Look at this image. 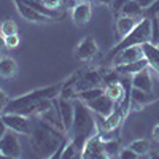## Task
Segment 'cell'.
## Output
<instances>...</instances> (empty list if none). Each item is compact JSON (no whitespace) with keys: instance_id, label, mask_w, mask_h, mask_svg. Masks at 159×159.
Segmentation results:
<instances>
[{"instance_id":"6da1fadb","label":"cell","mask_w":159,"mask_h":159,"mask_svg":"<svg viewBox=\"0 0 159 159\" xmlns=\"http://www.w3.org/2000/svg\"><path fill=\"white\" fill-rule=\"evenodd\" d=\"M64 134V130L48 124L42 118H37L32 132L29 134L30 145L34 151L42 157H61L65 143L69 142Z\"/></svg>"},{"instance_id":"7a4b0ae2","label":"cell","mask_w":159,"mask_h":159,"mask_svg":"<svg viewBox=\"0 0 159 159\" xmlns=\"http://www.w3.org/2000/svg\"><path fill=\"white\" fill-rule=\"evenodd\" d=\"M75 102V115H73V123L70 129V140L76 145L80 150H83L86 142L97 135V121L96 116L89 110V107L80 99H73Z\"/></svg>"},{"instance_id":"3957f363","label":"cell","mask_w":159,"mask_h":159,"mask_svg":"<svg viewBox=\"0 0 159 159\" xmlns=\"http://www.w3.org/2000/svg\"><path fill=\"white\" fill-rule=\"evenodd\" d=\"M62 86H64V81H59V83L40 88V89H35V91H30V92H25V94H22L19 97L11 99L5 113H22L25 108H29V107H32V105L42 102V100L57 99L62 92Z\"/></svg>"},{"instance_id":"277c9868","label":"cell","mask_w":159,"mask_h":159,"mask_svg":"<svg viewBox=\"0 0 159 159\" xmlns=\"http://www.w3.org/2000/svg\"><path fill=\"white\" fill-rule=\"evenodd\" d=\"M150 37H151V19L148 16H143L140 19V22L134 27V30H130L126 37H123L121 40H118V43L115 45V48L110 51V57H113L116 52H119L124 48L129 46H139L150 42Z\"/></svg>"},{"instance_id":"5b68a950","label":"cell","mask_w":159,"mask_h":159,"mask_svg":"<svg viewBox=\"0 0 159 159\" xmlns=\"http://www.w3.org/2000/svg\"><path fill=\"white\" fill-rule=\"evenodd\" d=\"M2 118H3L7 127L11 129V130H15L16 134L29 135L30 132H32L34 121L30 119V116H27V115H21V113H3Z\"/></svg>"},{"instance_id":"8992f818","label":"cell","mask_w":159,"mask_h":159,"mask_svg":"<svg viewBox=\"0 0 159 159\" xmlns=\"http://www.w3.org/2000/svg\"><path fill=\"white\" fill-rule=\"evenodd\" d=\"M99 56V45L92 37H84L75 48V59L88 62Z\"/></svg>"},{"instance_id":"52a82bcc","label":"cell","mask_w":159,"mask_h":159,"mask_svg":"<svg viewBox=\"0 0 159 159\" xmlns=\"http://www.w3.org/2000/svg\"><path fill=\"white\" fill-rule=\"evenodd\" d=\"M0 154L11 159H16L21 156V143L16 137L15 130L8 129L7 134L0 139Z\"/></svg>"},{"instance_id":"ba28073f","label":"cell","mask_w":159,"mask_h":159,"mask_svg":"<svg viewBox=\"0 0 159 159\" xmlns=\"http://www.w3.org/2000/svg\"><path fill=\"white\" fill-rule=\"evenodd\" d=\"M97 86H103V80H102V73L99 70H86L81 72L75 83V94L78 96L81 91L89 89V88H97ZM105 88V86H103Z\"/></svg>"},{"instance_id":"9c48e42d","label":"cell","mask_w":159,"mask_h":159,"mask_svg":"<svg viewBox=\"0 0 159 159\" xmlns=\"http://www.w3.org/2000/svg\"><path fill=\"white\" fill-rule=\"evenodd\" d=\"M86 105H88L89 110L94 113V115L102 116V118H107V116L111 115V111L115 110L116 102L111 100L107 94H102L100 97H97V99H94V100L86 102Z\"/></svg>"},{"instance_id":"30bf717a","label":"cell","mask_w":159,"mask_h":159,"mask_svg":"<svg viewBox=\"0 0 159 159\" xmlns=\"http://www.w3.org/2000/svg\"><path fill=\"white\" fill-rule=\"evenodd\" d=\"M142 57H145L143 56V49H142V45H139V46L124 48L119 52H116V54L111 57V62H113V67H118V65L134 62V61H139Z\"/></svg>"},{"instance_id":"8fae6325","label":"cell","mask_w":159,"mask_h":159,"mask_svg":"<svg viewBox=\"0 0 159 159\" xmlns=\"http://www.w3.org/2000/svg\"><path fill=\"white\" fill-rule=\"evenodd\" d=\"M57 103H59V110H61L62 123H64V130H65V134H69L70 129H72V123H73L75 102H73V99L59 96V97H57Z\"/></svg>"},{"instance_id":"7c38bea8","label":"cell","mask_w":159,"mask_h":159,"mask_svg":"<svg viewBox=\"0 0 159 159\" xmlns=\"http://www.w3.org/2000/svg\"><path fill=\"white\" fill-rule=\"evenodd\" d=\"M91 16H92V7L89 2L78 0L72 7V19L76 25H86L91 21Z\"/></svg>"},{"instance_id":"4fadbf2b","label":"cell","mask_w":159,"mask_h":159,"mask_svg":"<svg viewBox=\"0 0 159 159\" xmlns=\"http://www.w3.org/2000/svg\"><path fill=\"white\" fill-rule=\"evenodd\" d=\"M15 5L19 11V15L29 22H37V24H42V22H48L51 21L49 18H46L45 15H42V13H38L35 8H32L30 5H27L24 2V0H15Z\"/></svg>"},{"instance_id":"5bb4252c","label":"cell","mask_w":159,"mask_h":159,"mask_svg":"<svg viewBox=\"0 0 159 159\" xmlns=\"http://www.w3.org/2000/svg\"><path fill=\"white\" fill-rule=\"evenodd\" d=\"M81 157H86V159H94V157H107V154H105L103 151V142L100 140L99 134L91 137L86 145L83 147L81 150Z\"/></svg>"},{"instance_id":"9a60e30c","label":"cell","mask_w":159,"mask_h":159,"mask_svg":"<svg viewBox=\"0 0 159 159\" xmlns=\"http://www.w3.org/2000/svg\"><path fill=\"white\" fill-rule=\"evenodd\" d=\"M37 118H42L43 121H46L48 124H51V126H54V127L64 130V123H62V116H61V110H59L57 99L52 100L49 107H48L42 115H38ZM64 132H65V130H64Z\"/></svg>"},{"instance_id":"2e32d148","label":"cell","mask_w":159,"mask_h":159,"mask_svg":"<svg viewBox=\"0 0 159 159\" xmlns=\"http://www.w3.org/2000/svg\"><path fill=\"white\" fill-rule=\"evenodd\" d=\"M142 18L139 16H129V15H119L116 19V34L121 40L123 37H126L130 30H134V27L140 22Z\"/></svg>"},{"instance_id":"e0dca14e","label":"cell","mask_w":159,"mask_h":159,"mask_svg":"<svg viewBox=\"0 0 159 159\" xmlns=\"http://www.w3.org/2000/svg\"><path fill=\"white\" fill-rule=\"evenodd\" d=\"M105 94H107L111 100H115L116 103H121L126 99H130V92L126 91L124 84L121 81H115L105 86Z\"/></svg>"},{"instance_id":"ac0fdd59","label":"cell","mask_w":159,"mask_h":159,"mask_svg":"<svg viewBox=\"0 0 159 159\" xmlns=\"http://www.w3.org/2000/svg\"><path fill=\"white\" fill-rule=\"evenodd\" d=\"M156 100H157V97L153 94V92H147V91H142V89H137V88L130 89V103H132V107L135 105L137 108H142L143 105H150Z\"/></svg>"},{"instance_id":"d6986e66","label":"cell","mask_w":159,"mask_h":159,"mask_svg":"<svg viewBox=\"0 0 159 159\" xmlns=\"http://www.w3.org/2000/svg\"><path fill=\"white\" fill-rule=\"evenodd\" d=\"M148 65H150V64H148L147 57H142V59L134 61V62L118 65V67H115V70H116L119 75H124V76H134L135 73L142 72L145 67H148Z\"/></svg>"},{"instance_id":"ffe728a7","label":"cell","mask_w":159,"mask_h":159,"mask_svg":"<svg viewBox=\"0 0 159 159\" xmlns=\"http://www.w3.org/2000/svg\"><path fill=\"white\" fill-rule=\"evenodd\" d=\"M18 73V64L11 56H2L0 57V78L11 80Z\"/></svg>"},{"instance_id":"44dd1931","label":"cell","mask_w":159,"mask_h":159,"mask_svg":"<svg viewBox=\"0 0 159 159\" xmlns=\"http://www.w3.org/2000/svg\"><path fill=\"white\" fill-rule=\"evenodd\" d=\"M142 49H143V56L147 57L148 64L159 72V46L153 45L151 42H147L142 45Z\"/></svg>"},{"instance_id":"7402d4cb","label":"cell","mask_w":159,"mask_h":159,"mask_svg":"<svg viewBox=\"0 0 159 159\" xmlns=\"http://www.w3.org/2000/svg\"><path fill=\"white\" fill-rule=\"evenodd\" d=\"M102 94H105V88H103V86H97V88H89V89L81 91V92L76 96V99L83 100V102L86 103V102H89V100H94V99L100 97Z\"/></svg>"},{"instance_id":"603a6c76","label":"cell","mask_w":159,"mask_h":159,"mask_svg":"<svg viewBox=\"0 0 159 159\" xmlns=\"http://www.w3.org/2000/svg\"><path fill=\"white\" fill-rule=\"evenodd\" d=\"M145 10L135 2V0H129V2L123 7V10L119 11V15H129V16H139V18H143L145 15Z\"/></svg>"},{"instance_id":"cb8c5ba5","label":"cell","mask_w":159,"mask_h":159,"mask_svg":"<svg viewBox=\"0 0 159 159\" xmlns=\"http://www.w3.org/2000/svg\"><path fill=\"white\" fill-rule=\"evenodd\" d=\"M129 148L132 151H135L139 156H145V154H148L151 151V145L147 139H137L129 145Z\"/></svg>"},{"instance_id":"d4e9b609","label":"cell","mask_w":159,"mask_h":159,"mask_svg":"<svg viewBox=\"0 0 159 159\" xmlns=\"http://www.w3.org/2000/svg\"><path fill=\"white\" fill-rule=\"evenodd\" d=\"M103 151L107 157H119V151H121V145L116 139H110L103 142Z\"/></svg>"},{"instance_id":"484cf974","label":"cell","mask_w":159,"mask_h":159,"mask_svg":"<svg viewBox=\"0 0 159 159\" xmlns=\"http://www.w3.org/2000/svg\"><path fill=\"white\" fill-rule=\"evenodd\" d=\"M73 157H81V150L72 140H69L61 153V159H73Z\"/></svg>"},{"instance_id":"4316f807","label":"cell","mask_w":159,"mask_h":159,"mask_svg":"<svg viewBox=\"0 0 159 159\" xmlns=\"http://www.w3.org/2000/svg\"><path fill=\"white\" fill-rule=\"evenodd\" d=\"M0 32H2L5 37L7 35H13V34H18V24L13 19H7V21L2 22V25H0Z\"/></svg>"},{"instance_id":"83f0119b","label":"cell","mask_w":159,"mask_h":159,"mask_svg":"<svg viewBox=\"0 0 159 159\" xmlns=\"http://www.w3.org/2000/svg\"><path fill=\"white\" fill-rule=\"evenodd\" d=\"M151 19V37H150V42L153 45L159 46V16H153Z\"/></svg>"},{"instance_id":"f1b7e54d","label":"cell","mask_w":159,"mask_h":159,"mask_svg":"<svg viewBox=\"0 0 159 159\" xmlns=\"http://www.w3.org/2000/svg\"><path fill=\"white\" fill-rule=\"evenodd\" d=\"M5 43L8 49H15L19 46V35L18 34H13V35H7L5 37Z\"/></svg>"},{"instance_id":"f546056e","label":"cell","mask_w":159,"mask_h":159,"mask_svg":"<svg viewBox=\"0 0 159 159\" xmlns=\"http://www.w3.org/2000/svg\"><path fill=\"white\" fill-rule=\"evenodd\" d=\"M10 97H8V94L7 92L0 88V115H3L5 113V110H7V107H8V103H10Z\"/></svg>"},{"instance_id":"4dcf8cb0","label":"cell","mask_w":159,"mask_h":159,"mask_svg":"<svg viewBox=\"0 0 159 159\" xmlns=\"http://www.w3.org/2000/svg\"><path fill=\"white\" fill-rule=\"evenodd\" d=\"M145 16H148V18L159 16V0H154L153 5H151V7H148L147 10H145Z\"/></svg>"},{"instance_id":"1f68e13d","label":"cell","mask_w":159,"mask_h":159,"mask_svg":"<svg viewBox=\"0 0 159 159\" xmlns=\"http://www.w3.org/2000/svg\"><path fill=\"white\" fill-rule=\"evenodd\" d=\"M119 157L121 159H135V157H139V154L127 147V148H121V151H119Z\"/></svg>"},{"instance_id":"d6a6232c","label":"cell","mask_w":159,"mask_h":159,"mask_svg":"<svg viewBox=\"0 0 159 159\" xmlns=\"http://www.w3.org/2000/svg\"><path fill=\"white\" fill-rule=\"evenodd\" d=\"M45 7L51 8V10H61L62 8V2L61 0H40Z\"/></svg>"},{"instance_id":"836d02e7","label":"cell","mask_w":159,"mask_h":159,"mask_svg":"<svg viewBox=\"0 0 159 159\" xmlns=\"http://www.w3.org/2000/svg\"><path fill=\"white\" fill-rule=\"evenodd\" d=\"M127 2H129V0H111L110 5H111V8H113V11H115V13H119Z\"/></svg>"},{"instance_id":"e575fe53","label":"cell","mask_w":159,"mask_h":159,"mask_svg":"<svg viewBox=\"0 0 159 159\" xmlns=\"http://www.w3.org/2000/svg\"><path fill=\"white\" fill-rule=\"evenodd\" d=\"M7 130H8V127H7V124H5V121H3L2 115H0V139L7 134Z\"/></svg>"},{"instance_id":"d590c367","label":"cell","mask_w":159,"mask_h":159,"mask_svg":"<svg viewBox=\"0 0 159 159\" xmlns=\"http://www.w3.org/2000/svg\"><path fill=\"white\" fill-rule=\"evenodd\" d=\"M135 2H137V3H139V5L143 8V10H147L148 7H151V5H153L154 0H135Z\"/></svg>"},{"instance_id":"8d00e7d4","label":"cell","mask_w":159,"mask_h":159,"mask_svg":"<svg viewBox=\"0 0 159 159\" xmlns=\"http://www.w3.org/2000/svg\"><path fill=\"white\" fill-rule=\"evenodd\" d=\"M5 49H8V48H7V43H5V35L0 32V52L5 51Z\"/></svg>"},{"instance_id":"74e56055","label":"cell","mask_w":159,"mask_h":159,"mask_svg":"<svg viewBox=\"0 0 159 159\" xmlns=\"http://www.w3.org/2000/svg\"><path fill=\"white\" fill-rule=\"evenodd\" d=\"M151 135H153V139H154L156 142H159V124L154 126V129H153V132H151Z\"/></svg>"},{"instance_id":"f35d334b","label":"cell","mask_w":159,"mask_h":159,"mask_svg":"<svg viewBox=\"0 0 159 159\" xmlns=\"http://www.w3.org/2000/svg\"><path fill=\"white\" fill-rule=\"evenodd\" d=\"M84 2H89V3H110L111 0H84Z\"/></svg>"}]
</instances>
